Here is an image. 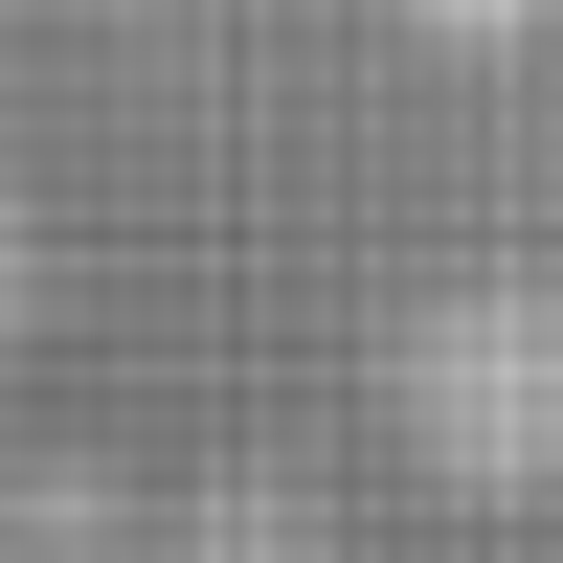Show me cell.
<instances>
[{
    "instance_id": "6da1fadb",
    "label": "cell",
    "mask_w": 563,
    "mask_h": 563,
    "mask_svg": "<svg viewBox=\"0 0 563 563\" xmlns=\"http://www.w3.org/2000/svg\"><path fill=\"white\" fill-rule=\"evenodd\" d=\"M406 451L474 496H563V271H451L406 316Z\"/></svg>"
}]
</instances>
